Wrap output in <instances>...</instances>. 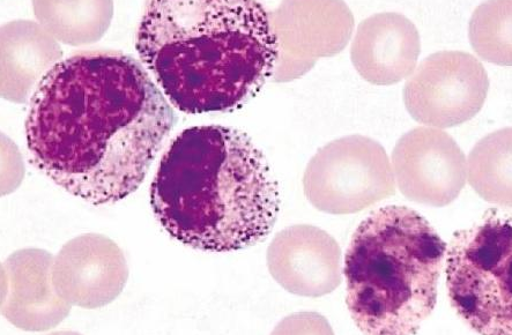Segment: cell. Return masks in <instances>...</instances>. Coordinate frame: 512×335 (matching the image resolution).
Masks as SVG:
<instances>
[{
  "mask_svg": "<svg viewBox=\"0 0 512 335\" xmlns=\"http://www.w3.org/2000/svg\"><path fill=\"white\" fill-rule=\"evenodd\" d=\"M175 123L137 59L88 50L58 62L37 84L26 140L37 169L98 206L139 188Z\"/></svg>",
  "mask_w": 512,
  "mask_h": 335,
  "instance_id": "obj_1",
  "label": "cell"
},
{
  "mask_svg": "<svg viewBox=\"0 0 512 335\" xmlns=\"http://www.w3.org/2000/svg\"><path fill=\"white\" fill-rule=\"evenodd\" d=\"M137 51L166 98L185 114L246 104L276 73L271 14L256 2L147 3Z\"/></svg>",
  "mask_w": 512,
  "mask_h": 335,
  "instance_id": "obj_2",
  "label": "cell"
},
{
  "mask_svg": "<svg viewBox=\"0 0 512 335\" xmlns=\"http://www.w3.org/2000/svg\"><path fill=\"white\" fill-rule=\"evenodd\" d=\"M155 218L178 242L213 252L243 250L270 235L280 193L246 133L222 125L184 130L151 185Z\"/></svg>",
  "mask_w": 512,
  "mask_h": 335,
  "instance_id": "obj_3",
  "label": "cell"
},
{
  "mask_svg": "<svg viewBox=\"0 0 512 335\" xmlns=\"http://www.w3.org/2000/svg\"><path fill=\"white\" fill-rule=\"evenodd\" d=\"M447 244L417 211L382 207L346 252V303L366 334H415L432 315Z\"/></svg>",
  "mask_w": 512,
  "mask_h": 335,
  "instance_id": "obj_4",
  "label": "cell"
},
{
  "mask_svg": "<svg viewBox=\"0 0 512 335\" xmlns=\"http://www.w3.org/2000/svg\"><path fill=\"white\" fill-rule=\"evenodd\" d=\"M511 237L510 218L491 210L445 251L451 307L480 334L512 332Z\"/></svg>",
  "mask_w": 512,
  "mask_h": 335,
  "instance_id": "obj_5",
  "label": "cell"
},
{
  "mask_svg": "<svg viewBox=\"0 0 512 335\" xmlns=\"http://www.w3.org/2000/svg\"><path fill=\"white\" fill-rule=\"evenodd\" d=\"M303 189L318 211L354 214L396 193L391 161L383 146L365 136L332 141L308 163Z\"/></svg>",
  "mask_w": 512,
  "mask_h": 335,
  "instance_id": "obj_6",
  "label": "cell"
},
{
  "mask_svg": "<svg viewBox=\"0 0 512 335\" xmlns=\"http://www.w3.org/2000/svg\"><path fill=\"white\" fill-rule=\"evenodd\" d=\"M488 91V73L479 59L464 51H439L408 77L404 102L418 123L448 129L477 116Z\"/></svg>",
  "mask_w": 512,
  "mask_h": 335,
  "instance_id": "obj_7",
  "label": "cell"
},
{
  "mask_svg": "<svg viewBox=\"0 0 512 335\" xmlns=\"http://www.w3.org/2000/svg\"><path fill=\"white\" fill-rule=\"evenodd\" d=\"M392 169L403 195L414 203L448 206L467 180V159L449 133L415 128L399 139L392 152Z\"/></svg>",
  "mask_w": 512,
  "mask_h": 335,
  "instance_id": "obj_8",
  "label": "cell"
},
{
  "mask_svg": "<svg viewBox=\"0 0 512 335\" xmlns=\"http://www.w3.org/2000/svg\"><path fill=\"white\" fill-rule=\"evenodd\" d=\"M267 263L274 280L294 295L321 297L335 292L343 281L337 241L314 226L281 230L267 252Z\"/></svg>",
  "mask_w": 512,
  "mask_h": 335,
  "instance_id": "obj_9",
  "label": "cell"
},
{
  "mask_svg": "<svg viewBox=\"0 0 512 335\" xmlns=\"http://www.w3.org/2000/svg\"><path fill=\"white\" fill-rule=\"evenodd\" d=\"M421 41L417 26L396 12L363 20L352 44V62L368 83L390 86L417 69Z\"/></svg>",
  "mask_w": 512,
  "mask_h": 335,
  "instance_id": "obj_10",
  "label": "cell"
},
{
  "mask_svg": "<svg viewBox=\"0 0 512 335\" xmlns=\"http://www.w3.org/2000/svg\"><path fill=\"white\" fill-rule=\"evenodd\" d=\"M62 55L53 37L32 21H14L2 28L3 79L24 77L27 88L31 89Z\"/></svg>",
  "mask_w": 512,
  "mask_h": 335,
  "instance_id": "obj_11",
  "label": "cell"
},
{
  "mask_svg": "<svg viewBox=\"0 0 512 335\" xmlns=\"http://www.w3.org/2000/svg\"><path fill=\"white\" fill-rule=\"evenodd\" d=\"M467 178L488 203L511 207V128L488 134L474 146Z\"/></svg>",
  "mask_w": 512,
  "mask_h": 335,
  "instance_id": "obj_12",
  "label": "cell"
},
{
  "mask_svg": "<svg viewBox=\"0 0 512 335\" xmlns=\"http://www.w3.org/2000/svg\"><path fill=\"white\" fill-rule=\"evenodd\" d=\"M33 6L43 28L68 44L98 41L113 17V3L44 2Z\"/></svg>",
  "mask_w": 512,
  "mask_h": 335,
  "instance_id": "obj_13",
  "label": "cell"
},
{
  "mask_svg": "<svg viewBox=\"0 0 512 335\" xmlns=\"http://www.w3.org/2000/svg\"><path fill=\"white\" fill-rule=\"evenodd\" d=\"M511 6V2L484 3L473 13L470 41L486 62L511 65Z\"/></svg>",
  "mask_w": 512,
  "mask_h": 335,
  "instance_id": "obj_14",
  "label": "cell"
}]
</instances>
